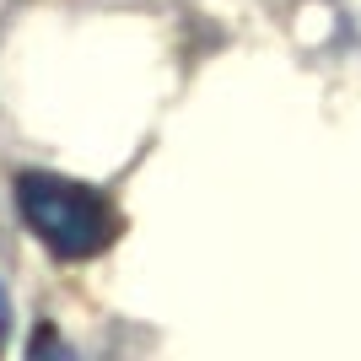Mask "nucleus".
Instances as JSON below:
<instances>
[{"instance_id":"f257e3e1","label":"nucleus","mask_w":361,"mask_h":361,"mask_svg":"<svg viewBox=\"0 0 361 361\" xmlns=\"http://www.w3.org/2000/svg\"><path fill=\"white\" fill-rule=\"evenodd\" d=\"M16 211L27 232L60 259H97L119 238L114 200L97 195L92 183H75L65 173H22L16 178Z\"/></svg>"},{"instance_id":"f03ea898","label":"nucleus","mask_w":361,"mask_h":361,"mask_svg":"<svg viewBox=\"0 0 361 361\" xmlns=\"http://www.w3.org/2000/svg\"><path fill=\"white\" fill-rule=\"evenodd\" d=\"M6 334H11V307H6V291H0V345H6Z\"/></svg>"}]
</instances>
